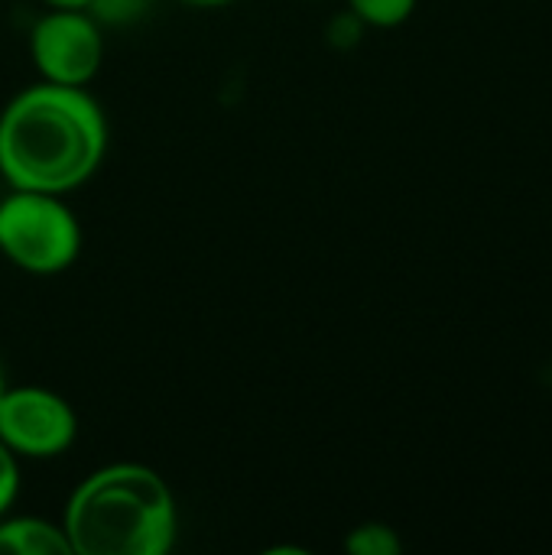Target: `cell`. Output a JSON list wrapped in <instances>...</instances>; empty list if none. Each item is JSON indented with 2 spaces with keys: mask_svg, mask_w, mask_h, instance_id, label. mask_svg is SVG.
<instances>
[{
  "mask_svg": "<svg viewBox=\"0 0 552 555\" xmlns=\"http://www.w3.org/2000/svg\"><path fill=\"white\" fill-rule=\"evenodd\" d=\"M111 124L88 88L33 81L0 107V179L10 189L68 195L104 163Z\"/></svg>",
  "mask_w": 552,
  "mask_h": 555,
  "instance_id": "6da1fadb",
  "label": "cell"
},
{
  "mask_svg": "<svg viewBox=\"0 0 552 555\" xmlns=\"http://www.w3.org/2000/svg\"><path fill=\"white\" fill-rule=\"evenodd\" d=\"M62 530L72 555H166L179 540L176 494L156 468L111 462L72 488Z\"/></svg>",
  "mask_w": 552,
  "mask_h": 555,
  "instance_id": "7a4b0ae2",
  "label": "cell"
},
{
  "mask_svg": "<svg viewBox=\"0 0 552 555\" xmlns=\"http://www.w3.org/2000/svg\"><path fill=\"white\" fill-rule=\"evenodd\" d=\"M85 231L65 195L10 189L0 198V254L26 276H59L81 257Z\"/></svg>",
  "mask_w": 552,
  "mask_h": 555,
  "instance_id": "3957f363",
  "label": "cell"
},
{
  "mask_svg": "<svg viewBox=\"0 0 552 555\" xmlns=\"http://www.w3.org/2000/svg\"><path fill=\"white\" fill-rule=\"evenodd\" d=\"M26 49L42 81L88 88L104 65L107 39L88 10H46L29 29Z\"/></svg>",
  "mask_w": 552,
  "mask_h": 555,
  "instance_id": "277c9868",
  "label": "cell"
},
{
  "mask_svg": "<svg viewBox=\"0 0 552 555\" xmlns=\"http://www.w3.org/2000/svg\"><path fill=\"white\" fill-rule=\"evenodd\" d=\"M78 439L75 406L36 384L10 387L0 397V442L20 462H52L62 459Z\"/></svg>",
  "mask_w": 552,
  "mask_h": 555,
  "instance_id": "5b68a950",
  "label": "cell"
},
{
  "mask_svg": "<svg viewBox=\"0 0 552 555\" xmlns=\"http://www.w3.org/2000/svg\"><path fill=\"white\" fill-rule=\"evenodd\" d=\"M0 555H72L62 520H46L36 514L0 517Z\"/></svg>",
  "mask_w": 552,
  "mask_h": 555,
  "instance_id": "8992f818",
  "label": "cell"
},
{
  "mask_svg": "<svg viewBox=\"0 0 552 555\" xmlns=\"http://www.w3.org/2000/svg\"><path fill=\"white\" fill-rule=\"evenodd\" d=\"M348 555H400L403 553V540L400 533L384 524V520H364L358 527L348 530V537L342 540Z\"/></svg>",
  "mask_w": 552,
  "mask_h": 555,
  "instance_id": "52a82bcc",
  "label": "cell"
},
{
  "mask_svg": "<svg viewBox=\"0 0 552 555\" xmlns=\"http://www.w3.org/2000/svg\"><path fill=\"white\" fill-rule=\"evenodd\" d=\"M420 0H348V10L368 29H397L416 13Z\"/></svg>",
  "mask_w": 552,
  "mask_h": 555,
  "instance_id": "ba28073f",
  "label": "cell"
},
{
  "mask_svg": "<svg viewBox=\"0 0 552 555\" xmlns=\"http://www.w3.org/2000/svg\"><path fill=\"white\" fill-rule=\"evenodd\" d=\"M150 7V0H91L88 13L104 26H124L133 23L137 16H143V10Z\"/></svg>",
  "mask_w": 552,
  "mask_h": 555,
  "instance_id": "9c48e42d",
  "label": "cell"
},
{
  "mask_svg": "<svg viewBox=\"0 0 552 555\" xmlns=\"http://www.w3.org/2000/svg\"><path fill=\"white\" fill-rule=\"evenodd\" d=\"M20 465L23 462L0 442V517H7L13 511L16 498H20V485H23Z\"/></svg>",
  "mask_w": 552,
  "mask_h": 555,
  "instance_id": "30bf717a",
  "label": "cell"
},
{
  "mask_svg": "<svg viewBox=\"0 0 552 555\" xmlns=\"http://www.w3.org/2000/svg\"><path fill=\"white\" fill-rule=\"evenodd\" d=\"M364 29H368V26H364L351 10H345V13L332 16V23H329L325 36H329V42H332L335 49H351V46H358V42H361Z\"/></svg>",
  "mask_w": 552,
  "mask_h": 555,
  "instance_id": "8fae6325",
  "label": "cell"
},
{
  "mask_svg": "<svg viewBox=\"0 0 552 555\" xmlns=\"http://www.w3.org/2000/svg\"><path fill=\"white\" fill-rule=\"evenodd\" d=\"M179 7H189V10H221V7H231L238 0H172Z\"/></svg>",
  "mask_w": 552,
  "mask_h": 555,
  "instance_id": "7c38bea8",
  "label": "cell"
},
{
  "mask_svg": "<svg viewBox=\"0 0 552 555\" xmlns=\"http://www.w3.org/2000/svg\"><path fill=\"white\" fill-rule=\"evenodd\" d=\"M46 10H88L91 0H42Z\"/></svg>",
  "mask_w": 552,
  "mask_h": 555,
  "instance_id": "4fadbf2b",
  "label": "cell"
},
{
  "mask_svg": "<svg viewBox=\"0 0 552 555\" xmlns=\"http://www.w3.org/2000/svg\"><path fill=\"white\" fill-rule=\"evenodd\" d=\"M3 390H7V374H3V361H0V397H3Z\"/></svg>",
  "mask_w": 552,
  "mask_h": 555,
  "instance_id": "5bb4252c",
  "label": "cell"
},
{
  "mask_svg": "<svg viewBox=\"0 0 552 555\" xmlns=\"http://www.w3.org/2000/svg\"><path fill=\"white\" fill-rule=\"evenodd\" d=\"M550 380H552V367H550Z\"/></svg>",
  "mask_w": 552,
  "mask_h": 555,
  "instance_id": "9a60e30c",
  "label": "cell"
}]
</instances>
